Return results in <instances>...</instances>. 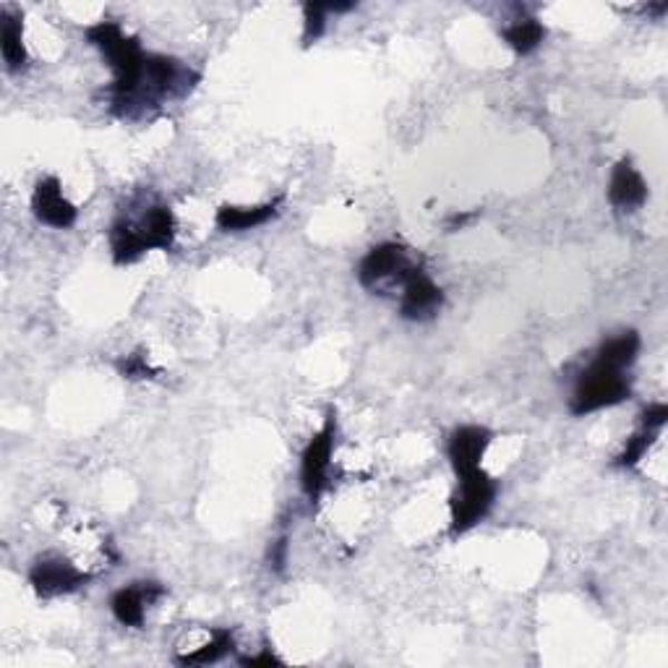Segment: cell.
Wrapping results in <instances>:
<instances>
[{
    "label": "cell",
    "instance_id": "8fae6325",
    "mask_svg": "<svg viewBox=\"0 0 668 668\" xmlns=\"http://www.w3.org/2000/svg\"><path fill=\"white\" fill-rule=\"evenodd\" d=\"M491 444V431L483 426H458L452 431L450 444H446V454L454 473H468V470L481 468V460L485 450Z\"/></svg>",
    "mask_w": 668,
    "mask_h": 668
},
{
    "label": "cell",
    "instance_id": "9a60e30c",
    "mask_svg": "<svg viewBox=\"0 0 668 668\" xmlns=\"http://www.w3.org/2000/svg\"><path fill=\"white\" fill-rule=\"evenodd\" d=\"M637 353H640V334L629 330L601 343V347H598L596 353V361H601L611 369L627 371L637 361Z\"/></svg>",
    "mask_w": 668,
    "mask_h": 668
},
{
    "label": "cell",
    "instance_id": "ac0fdd59",
    "mask_svg": "<svg viewBox=\"0 0 668 668\" xmlns=\"http://www.w3.org/2000/svg\"><path fill=\"white\" fill-rule=\"evenodd\" d=\"M353 9L355 3H314V0H308V3L303 6V42L311 45L324 35L326 17H330V13H345Z\"/></svg>",
    "mask_w": 668,
    "mask_h": 668
},
{
    "label": "cell",
    "instance_id": "8992f818",
    "mask_svg": "<svg viewBox=\"0 0 668 668\" xmlns=\"http://www.w3.org/2000/svg\"><path fill=\"white\" fill-rule=\"evenodd\" d=\"M29 582H32L37 596L56 598L76 593L89 582V574L63 557H42L29 569Z\"/></svg>",
    "mask_w": 668,
    "mask_h": 668
},
{
    "label": "cell",
    "instance_id": "5b68a950",
    "mask_svg": "<svg viewBox=\"0 0 668 668\" xmlns=\"http://www.w3.org/2000/svg\"><path fill=\"white\" fill-rule=\"evenodd\" d=\"M334 436H337V421H334V413H330L324 426L311 436V442L301 454V489L308 501L322 499L326 485H330Z\"/></svg>",
    "mask_w": 668,
    "mask_h": 668
},
{
    "label": "cell",
    "instance_id": "277c9868",
    "mask_svg": "<svg viewBox=\"0 0 668 668\" xmlns=\"http://www.w3.org/2000/svg\"><path fill=\"white\" fill-rule=\"evenodd\" d=\"M493 499H497V481L483 468L460 473L458 489H454L450 499L452 536H462L468 530H473L491 512Z\"/></svg>",
    "mask_w": 668,
    "mask_h": 668
},
{
    "label": "cell",
    "instance_id": "3957f363",
    "mask_svg": "<svg viewBox=\"0 0 668 668\" xmlns=\"http://www.w3.org/2000/svg\"><path fill=\"white\" fill-rule=\"evenodd\" d=\"M629 394H632V386H629L625 371L593 361L582 371L572 400H569V410H572V415H588L596 410L619 405Z\"/></svg>",
    "mask_w": 668,
    "mask_h": 668
},
{
    "label": "cell",
    "instance_id": "cb8c5ba5",
    "mask_svg": "<svg viewBox=\"0 0 668 668\" xmlns=\"http://www.w3.org/2000/svg\"><path fill=\"white\" fill-rule=\"evenodd\" d=\"M478 217V212H454V215L446 219V230H462V227L473 223Z\"/></svg>",
    "mask_w": 668,
    "mask_h": 668
},
{
    "label": "cell",
    "instance_id": "7a4b0ae2",
    "mask_svg": "<svg viewBox=\"0 0 668 668\" xmlns=\"http://www.w3.org/2000/svg\"><path fill=\"white\" fill-rule=\"evenodd\" d=\"M173 240H176V217H173V209L165 207V204H155V207L144 212L139 223L120 219V223L112 225V262L131 264L147 254V250H170Z\"/></svg>",
    "mask_w": 668,
    "mask_h": 668
},
{
    "label": "cell",
    "instance_id": "5bb4252c",
    "mask_svg": "<svg viewBox=\"0 0 668 668\" xmlns=\"http://www.w3.org/2000/svg\"><path fill=\"white\" fill-rule=\"evenodd\" d=\"M0 50H3L6 68H9L11 73L24 71L29 63L24 29H21V21L9 11L0 13Z\"/></svg>",
    "mask_w": 668,
    "mask_h": 668
},
{
    "label": "cell",
    "instance_id": "603a6c76",
    "mask_svg": "<svg viewBox=\"0 0 668 668\" xmlns=\"http://www.w3.org/2000/svg\"><path fill=\"white\" fill-rule=\"evenodd\" d=\"M240 664L243 666H283V660H279L275 652L272 650H264V652H259V656H248V658H240Z\"/></svg>",
    "mask_w": 668,
    "mask_h": 668
},
{
    "label": "cell",
    "instance_id": "ba28073f",
    "mask_svg": "<svg viewBox=\"0 0 668 668\" xmlns=\"http://www.w3.org/2000/svg\"><path fill=\"white\" fill-rule=\"evenodd\" d=\"M402 301H400V314L402 318L410 322H423L439 314L444 303V293L434 279H431L421 267H413L402 279Z\"/></svg>",
    "mask_w": 668,
    "mask_h": 668
},
{
    "label": "cell",
    "instance_id": "30bf717a",
    "mask_svg": "<svg viewBox=\"0 0 668 668\" xmlns=\"http://www.w3.org/2000/svg\"><path fill=\"white\" fill-rule=\"evenodd\" d=\"M165 590L157 582H136L128 588H120L116 596L110 598V611L118 619V625L139 629L147 617V606L157 601Z\"/></svg>",
    "mask_w": 668,
    "mask_h": 668
},
{
    "label": "cell",
    "instance_id": "7402d4cb",
    "mask_svg": "<svg viewBox=\"0 0 668 668\" xmlns=\"http://www.w3.org/2000/svg\"><path fill=\"white\" fill-rule=\"evenodd\" d=\"M287 564V538H279L269 546V567L275 569V572H283Z\"/></svg>",
    "mask_w": 668,
    "mask_h": 668
},
{
    "label": "cell",
    "instance_id": "ffe728a7",
    "mask_svg": "<svg viewBox=\"0 0 668 668\" xmlns=\"http://www.w3.org/2000/svg\"><path fill=\"white\" fill-rule=\"evenodd\" d=\"M118 371H120V376H124V379H151L157 374V371L149 366L147 355H144V353L126 355L124 361H118Z\"/></svg>",
    "mask_w": 668,
    "mask_h": 668
},
{
    "label": "cell",
    "instance_id": "52a82bcc",
    "mask_svg": "<svg viewBox=\"0 0 668 668\" xmlns=\"http://www.w3.org/2000/svg\"><path fill=\"white\" fill-rule=\"evenodd\" d=\"M413 264L407 262V250L400 243H379L363 256L358 264V279L363 287H379L382 283H402Z\"/></svg>",
    "mask_w": 668,
    "mask_h": 668
},
{
    "label": "cell",
    "instance_id": "6da1fadb",
    "mask_svg": "<svg viewBox=\"0 0 668 668\" xmlns=\"http://www.w3.org/2000/svg\"><path fill=\"white\" fill-rule=\"evenodd\" d=\"M87 40L102 52L112 71V105L124 110L134 108L141 92L144 68H147V52L141 50L139 40L126 35L118 21H97L87 27Z\"/></svg>",
    "mask_w": 668,
    "mask_h": 668
},
{
    "label": "cell",
    "instance_id": "2e32d148",
    "mask_svg": "<svg viewBox=\"0 0 668 668\" xmlns=\"http://www.w3.org/2000/svg\"><path fill=\"white\" fill-rule=\"evenodd\" d=\"M235 640L230 629H215L209 637V642L199 645V648H194L191 652H186V656H178L180 666H207V664H217V660H223L227 652H233Z\"/></svg>",
    "mask_w": 668,
    "mask_h": 668
},
{
    "label": "cell",
    "instance_id": "d6986e66",
    "mask_svg": "<svg viewBox=\"0 0 668 668\" xmlns=\"http://www.w3.org/2000/svg\"><path fill=\"white\" fill-rule=\"evenodd\" d=\"M656 436H658V431L640 429L632 439H627L625 450H621L617 458V468H635L637 462L645 458V452L650 450V444L656 442Z\"/></svg>",
    "mask_w": 668,
    "mask_h": 668
},
{
    "label": "cell",
    "instance_id": "44dd1931",
    "mask_svg": "<svg viewBox=\"0 0 668 668\" xmlns=\"http://www.w3.org/2000/svg\"><path fill=\"white\" fill-rule=\"evenodd\" d=\"M666 421H668V405H666V402H652V405L645 407L642 415H640L642 429H648V431H660L666 426Z\"/></svg>",
    "mask_w": 668,
    "mask_h": 668
},
{
    "label": "cell",
    "instance_id": "9c48e42d",
    "mask_svg": "<svg viewBox=\"0 0 668 668\" xmlns=\"http://www.w3.org/2000/svg\"><path fill=\"white\" fill-rule=\"evenodd\" d=\"M32 212L42 225L56 227V230H68L76 225L79 209L63 196V186L56 176H45L35 184L32 191Z\"/></svg>",
    "mask_w": 668,
    "mask_h": 668
},
{
    "label": "cell",
    "instance_id": "e0dca14e",
    "mask_svg": "<svg viewBox=\"0 0 668 668\" xmlns=\"http://www.w3.org/2000/svg\"><path fill=\"white\" fill-rule=\"evenodd\" d=\"M501 35H504L507 45H510L518 56H530V52L541 48L546 27L538 19H522V21H514L512 27H507Z\"/></svg>",
    "mask_w": 668,
    "mask_h": 668
},
{
    "label": "cell",
    "instance_id": "4fadbf2b",
    "mask_svg": "<svg viewBox=\"0 0 668 668\" xmlns=\"http://www.w3.org/2000/svg\"><path fill=\"white\" fill-rule=\"evenodd\" d=\"M283 199H272L267 204H254V207H235V204H223L215 215V225L223 233H246L256 227L267 225L269 219L279 215Z\"/></svg>",
    "mask_w": 668,
    "mask_h": 668
},
{
    "label": "cell",
    "instance_id": "7c38bea8",
    "mask_svg": "<svg viewBox=\"0 0 668 668\" xmlns=\"http://www.w3.org/2000/svg\"><path fill=\"white\" fill-rule=\"evenodd\" d=\"M609 202L619 212H635L648 202V184H645L640 170L629 159H619L613 165L609 180Z\"/></svg>",
    "mask_w": 668,
    "mask_h": 668
}]
</instances>
